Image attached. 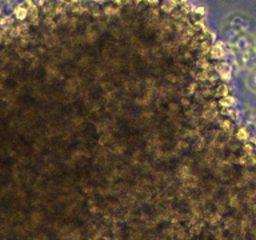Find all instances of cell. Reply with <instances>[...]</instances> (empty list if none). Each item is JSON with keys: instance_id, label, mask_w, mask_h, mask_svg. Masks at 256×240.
Segmentation results:
<instances>
[{"instance_id": "6da1fadb", "label": "cell", "mask_w": 256, "mask_h": 240, "mask_svg": "<svg viewBox=\"0 0 256 240\" xmlns=\"http://www.w3.org/2000/svg\"><path fill=\"white\" fill-rule=\"evenodd\" d=\"M230 23H231L232 27H235L236 30H239V31H246L247 32L250 30V26H251L252 20L248 18L247 15H244V14H235V15H232L230 18Z\"/></svg>"}, {"instance_id": "7a4b0ae2", "label": "cell", "mask_w": 256, "mask_h": 240, "mask_svg": "<svg viewBox=\"0 0 256 240\" xmlns=\"http://www.w3.org/2000/svg\"><path fill=\"white\" fill-rule=\"evenodd\" d=\"M250 87H251L254 91H256V72L255 74H252L251 79H250Z\"/></svg>"}]
</instances>
